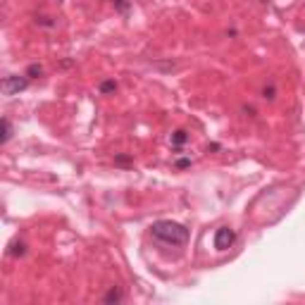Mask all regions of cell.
<instances>
[{
	"label": "cell",
	"mask_w": 305,
	"mask_h": 305,
	"mask_svg": "<svg viewBox=\"0 0 305 305\" xmlns=\"http://www.w3.org/2000/svg\"><path fill=\"white\" fill-rule=\"evenodd\" d=\"M151 234L157 241H162L167 246H186L188 243V229L179 222H172V219H160L151 227Z\"/></svg>",
	"instance_id": "1"
},
{
	"label": "cell",
	"mask_w": 305,
	"mask_h": 305,
	"mask_svg": "<svg viewBox=\"0 0 305 305\" xmlns=\"http://www.w3.org/2000/svg\"><path fill=\"white\" fill-rule=\"evenodd\" d=\"M29 86V76H17V74H10L2 79V93L5 96H17L19 91H24V88Z\"/></svg>",
	"instance_id": "2"
},
{
	"label": "cell",
	"mask_w": 305,
	"mask_h": 305,
	"mask_svg": "<svg viewBox=\"0 0 305 305\" xmlns=\"http://www.w3.org/2000/svg\"><path fill=\"white\" fill-rule=\"evenodd\" d=\"M234 241H236V231H234V229L219 227L217 231H215V248H217V251H227V248H231Z\"/></svg>",
	"instance_id": "3"
},
{
	"label": "cell",
	"mask_w": 305,
	"mask_h": 305,
	"mask_svg": "<svg viewBox=\"0 0 305 305\" xmlns=\"http://www.w3.org/2000/svg\"><path fill=\"white\" fill-rule=\"evenodd\" d=\"M103 301H105V303H122V301H124V294H122L117 286H112L108 294H105V298H103Z\"/></svg>",
	"instance_id": "4"
},
{
	"label": "cell",
	"mask_w": 305,
	"mask_h": 305,
	"mask_svg": "<svg viewBox=\"0 0 305 305\" xmlns=\"http://www.w3.org/2000/svg\"><path fill=\"white\" fill-rule=\"evenodd\" d=\"M10 139H12V124H10V120L5 117V120H2V139H0V143L5 146Z\"/></svg>",
	"instance_id": "5"
},
{
	"label": "cell",
	"mask_w": 305,
	"mask_h": 305,
	"mask_svg": "<svg viewBox=\"0 0 305 305\" xmlns=\"http://www.w3.org/2000/svg\"><path fill=\"white\" fill-rule=\"evenodd\" d=\"M188 141V134H186L184 129H179V131H174V136H172V143H174L176 148H179V146H184V143Z\"/></svg>",
	"instance_id": "6"
},
{
	"label": "cell",
	"mask_w": 305,
	"mask_h": 305,
	"mask_svg": "<svg viewBox=\"0 0 305 305\" xmlns=\"http://www.w3.org/2000/svg\"><path fill=\"white\" fill-rule=\"evenodd\" d=\"M41 72H43V67H41V65H29L26 76H29V79H38V76H41Z\"/></svg>",
	"instance_id": "7"
},
{
	"label": "cell",
	"mask_w": 305,
	"mask_h": 305,
	"mask_svg": "<svg viewBox=\"0 0 305 305\" xmlns=\"http://www.w3.org/2000/svg\"><path fill=\"white\" fill-rule=\"evenodd\" d=\"M112 91H117V84H115V81H103V84H100V93H112Z\"/></svg>",
	"instance_id": "8"
},
{
	"label": "cell",
	"mask_w": 305,
	"mask_h": 305,
	"mask_svg": "<svg viewBox=\"0 0 305 305\" xmlns=\"http://www.w3.org/2000/svg\"><path fill=\"white\" fill-rule=\"evenodd\" d=\"M10 253H12V255H24V253H26V243H24V241H19V243H14Z\"/></svg>",
	"instance_id": "9"
},
{
	"label": "cell",
	"mask_w": 305,
	"mask_h": 305,
	"mask_svg": "<svg viewBox=\"0 0 305 305\" xmlns=\"http://www.w3.org/2000/svg\"><path fill=\"white\" fill-rule=\"evenodd\" d=\"M176 167L184 169V167H191V160H176Z\"/></svg>",
	"instance_id": "10"
},
{
	"label": "cell",
	"mask_w": 305,
	"mask_h": 305,
	"mask_svg": "<svg viewBox=\"0 0 305 305\" xmlns=\"http://www.w3.org/2000/svg\"><path fill=\"white\" fill-rule=\"evenodd\" d=\"M117 162H120V164H127V162H129V157H124V155H120V157H117Z\"/></svg>",
	"instance_id": "11"
},
{
	"label": "cell",
	"mask_w": 305,
	"mask_h": 305,
	"mask_svg": "<svg viewBox=\"0 0 305 305\" xmlns=\"http://www.w3.org/2000/svg\"><path fill=\"white\" fill-rule=\"evenodd\" d=\"M262 2H270V0H262Z\"/></svg>",
	"instance_id": "12"
}]
</instances>
